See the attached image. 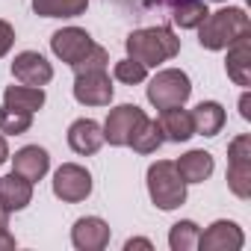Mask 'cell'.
<instances>
[{
    "label": "cell",
    "mask_w": 251,
    "mask_h": 251,
    "mask_svg": "<svg viewBox=\"0 0 251 251\" xmlns=\"http://www.w3.org/2000/svg\"><path fill=\"white\" fill-rule=\"evenodd\" d=\"M192 95V83L186 77V71L180 68H166L157 71L148 83V100L157 109H169V106H183Z\"/></svg>",
    "instance_id": "obj_4"
},
{
    "label": "cell",
    "mask_w": 251,
    "mask_h": 251,
    "mask_svg": "<svg viewBox=\"0 0 251 251\" xmlns=\"http://www.w3.org/2000/svg\"><path fill=\"white\" fill-rule=\"evenodd\" d=\"M3 227H9V210L3 207V201H0V230Z\"/></svg>",
    "instance_id": "obj_33"
},
{
    "label": "cell",
    "mask_w": 251,
    "mask_h": 251,
    "mask_svg": "<svg viewBox=\"0 0 251 251\" xmlns=\"http://www.w3.org/2000/svg\"><path fill=\"white\" fill-rule=\"evenodd\" d=\"M124 248H127V251H133V248H145V251H151L154 242H151V239H127V242H124Z\"/></svg>",
    "instance_id": "obj_30"
},
{
    "label": "cell",
    "mask_w": 251,
    "mask_h": 251,
    "mask_svg": "<svg viewBox=\"0 0 251 251\" xmlns=\"http://www.w3.org/2000/svg\"><path fill=\"white\" fill-rule=\"evenodd\" d=\"M106 62H109V53H106L100 45H95V48L89 50V56H86L83 62H77V65H74V74H80V71H98V68H106Z\"/></svg>",
    "instance_id": "obj_27"
},
{
    "label": "cell",
    "mask_w": 251,
    "mask_h": 251,
    "mask_svg": "<svg viewBox=\"0 0 251 251\" xmlns=\"http://www.w3.org/2000/svg\"><path fill=\"white\" fill-rule=\"evenodd\" d=\"M0 201H3V207L9 213L15 210H24L30 201H33V183L27 177H21L18 172L0 177Z\"/></svg>",
    "instance_id": "obj_16"
},
{
    "label": "cell",
    "mask_w": 251,
    "mask_h": 251,
    "mask_svg": "<svg viewBox=\"0 0 251 251\" xmlns=\"http://www.w3.org/2000/svg\"><path fill=\"white\" fill-rule=\"evenodd\" d=\"M92 48H95L92 36H89L86 30H80V27H62V30H56V33L50 36V50H53L62 62H68L71 68H74L77 62H83Z\"/></svg>",
    "instance_id": "obj_8"
},
{
    "label": "cell",
    "mask_w": 251,
    "mask_h": 251,
    "mask_svg": "<svg viewBox=\"0 0 251 251\" xmlns=\"http://www.w3.org/2000/svg\"><path fill=\"white\" fill-rule=\"evenodd\" d=\"M227 77L236 86H251V33L239 36L230 48H227Z\"/></svg>",
    "instance_id": "obj_14"
},
{
    "label": "cell",
    "mask_w": 251,
    "mask_h": 251,
    "mask_svg": "<svg viewBox=\"0 0 251 251\" xmlns=\"http://www.w3.org/2000/svg\"><path fill=\"white\" fill-rule=\"evenodd\" d=\"M142 118H145V112L136 103H121V106L109 109V115L103 121V142H109L115 148H124L130 142V136L139 127Z\"/></svg>",
    "instance_id": "obj_6"
},
{
    "label": "cell",
    "mask_w": 251,
    "mask_h": 251,
    "mask_svg": "<svg viewBox=\"0 0 251 251\" xmlns=\"http://www.w3.org/2000/svg\"><path fill=\"white\" fill-rule=\"evenodd\" d=\"M12 166H15V172H18L21 177H27L30 183H36V180H42V177L48 175V169H50V157H48L45 148H39V145H27V148H21V151L12 157Z\"/></svg>",
    "instance_id": "obj_15"
},
{
    "label": "cell",
    "mask_w": 251,
    "mask_h": 251,
    "mask_svg": "<svg viewBox=\"0 0 251 251\" xmlns=\"http://www.w3.org/2000/svg\"><path fill=\"white\" fill-rule=\"evenodd\" d=\"M227 189L236 198H251V136L242 133L227 145Z\"/></svg>",
    "instance_id": "obj_5"
},
{
    "label": "cell",
    "mask_w": 251,
    "mask_h": 251,
    "mask_svg": "<svg viewBox=\"0 0 251 251\" xmlns=\"http://www.w3.org/2000/svg\"><path fill=\"white\" fill-rule=\"evenodd\" d=\"M68 145H71L74 154L89 157V154H95L103 145V127L98 121H92V118H77L68 127Z\"/></svg>",
    "instance_id": "obj_13"
},
{
    "label": "cell",
    "mask_w": 251,
    "mask_h": 251,
    "mask_svg": "<svg viewBox=\"0 0 251 251\" xmlns=\"http://www.w3.org/2000/svg\"><path fill=\"white\" fill-rule=\"evenodd\" d=\"M3 103L12 109H24V112H36L45 106V89L42 86H9L3 92Z\"/></svg>",
    "instance_id": "obj_21"
},
{
    "label": "cell",
    "mask_w": 251,
    "mask_h": 251,
    "mask_svg": "<svg viewBox=\"0 0 251 251\" xmlns=\"http://www.w3.org/2000/svg\"><path fill=\"white\" fill-rule=\"evenodd\" d=\"M89 6V0H33V9L42 18H77Z\"/></svg>",
    "instance_id": "obj_22"
},
{
    "label": "cell",
    "mask_w": 251,
    "mask_h": 251,
    "mask_svg": "<svg viewBox=\"0 0 251 251\" xmlns=\"http://www.w3.org/2000/svg\"><path fill=\"white\" fill-rule=\"evenodd\" d=\"M12 74H15V80L24 83V86H45V83L53 80V68H50V62H48L42 53H36V50H24V53H18L15 62H12Z\"/></svg>",
    "instance_id": "obj_11"
},
{
    "label": "cell",
    "mask_w": 251,
    "mask_h": 251,
    "mask_svg": "<svg viewBox=\"0 0 251 251\" xmlns=\"http://www.w3.org/2000/svg\"><path fill=\"white\" fill-rule=\"evenodd\" d=\"M145 77H148V68L142 62L130 59V56L121 59V62H115V80H121V83L133 86V83H145Z\"/></svg>",
    "instance_id": "obj_26"
},
{
    "label": "cell",
    "mask_w": 251,
    "mask_h": 251,
    "mask_svg": "<svg viewBox=\"0 0 251 251\" xmlns=\"http://www.w3.org/2000/svg\"><path fill=\"white\" fill-rule=\"evenodd\" d=\"M9 160V148H6V139H3V133H0V166H3Z\"/></svg>",
    "instance_id": "obj_32"
},
{
    "label": "cell",
    "mask_w": 251,
    "mask_h": 251,
    "mask_svg": "<svg viewBox=\"0 0 251 251\" xmlns=\"http://www.w3.org/2000/svg\"><path fill=\"white\" fill-rule=\"evenodd\" d=\"M166 142V136H163V127H160V121H154V118H142L139 121V127L133 130V136H130V148L133 151H139V154H154L160 145Z\"/></svg>",
    "instance_id": "obj_20"
},
{
    "label": "cell",
    "mask_w": 251,
    "mask_h": 251,
    "mask_svg": "<svg viewBox=\"0 0 251 251\" xmlns=\"http://www.w3.org/2000/svg\"><path fill=\"white\" fill-rule=\"evenodd\" d=\"M239 115H242L245 121L251 118V95H248V92H245V95L239 98Z\"/></svg>",
    "instance_id": "obj_31"
},
{
    "label": "cell",
    "mask_w": 251,
    "mask_h": 251,
    "mask_svg": "<svg viewBox=\"0 0 251 251\" xmlns=\"http://www.w3.org/2000/svg\"><path fill=\"white\" fill-rule=\"evenodd\" d=\"M71 242L80 251H100L109 242V225L98 216H83L71 227Z\"/></svg>",
    "instance_id": "obj_12"
},
{
    "label": "cell",
    "mask_w": 251,
    "mask_h": 251,
    "mask_svg": "<svg viewBox=\"0 0 251 251\" xmlns=\"http://www.w3.org/2000/svg\"><path fill=\"white\" fill-rule=\"evenodd\" d=\"M242 245H245L242 227L236 222H227V219H219L204 233H198V248L201 251H239Z\"/></svg>",
    "instance_id": "obj_10"
},
{
    "label": "cell",
    "mask_w": 251,
    "mask_h": 251,
    "mask_svg": "<svg viewBox=\"0 0 251 251\" xmlns=\"http://www.w3.org/2000/svg\"><path fill=\"white\" fill-rule=\"evenodd\" d=\"M74 98L86 106H109L112 100V83L106 68L98 71H80L74 77Z\"/></svg>",
    "instance_id": "obj_9"
},
{
    "label": "cell",
    "mask_w": 251,
    "mask_h": 251,
    "mask_svg": "<svg viewBox=\"0 0 251 251\" xmlns=\"http://www.w3.org/2000/svg\"><path fill=\"white\" fill-rule=\"evenodd\" d=\"M198 233H201V227L192 219H183V222L172 225V230H169L172 251H192V248H198Z\"/></svg>",
    "instance_id": "obj_24"
},
{
    "label": "cell",
    "mask_w": 251,
    "mask_h": 251,
    "mask_svg": "<svg viewBox=\"0 0 251 251\" xmlns=\"http://www.w3.org/2000/svg\"><path fill=\"white\" fill-rule=\"evenodd\" d=\"M18 242H15V236L9 233V227H3V230H0V251H12Z\"/></svg>",
    "instance_id": "obj_29"
},
{
    "label": "cell",
    "mask_w": 251,
    "mask_h": 251,
    "mask_svg": "<svg viewBox=\"0 0 251 251\" xmlns=\"http://www.w3.org/2000/svg\"><path fill=\"white\" fill-rule=\"evenodd\" d=\"M124 48H127L130 59L142 62L145 68H157L180 53V39L169 27H145V30H133Z\"/></svg>",
    "instance_id": "obj_1"
},
{
    "label": "cell",
    "mask_w": 251,
    "mask_h": 251,
    "mask_svg": "<svg viewBox=\"0 0 251 251\" xmlns=\"http://www.w3.org/2000/svg\"><path fill=\"white\" fill-rule=\"evenodd\" d=\"M245 33H251V21H248L245 9H236V6L210 12L198 24V42L207 50H225Z\"/></svg>",
    "instance_id": "obj_2"
},
{
    "label": "cell",
    "mask_w": 251,
    "mask_h": 251,
    "mask_svg": "<svg viewBox=\"0 0 251 251\" xmlns=\"http://www.w3.org/2000/svg\"><path fill=\"white\" fill-rule=\"evenodd\" d=\"M33 124V112H24V109H12V106H0V133L6 136H21L30 130Z\"/></svg>",
    "instance_id": "obj_25"
},
{
    "label": "cell",
    "mask_w": 251,
    "mask_h": 251,
    "mask_svg": "<svg viewBox=\"0 0 251 251\" xmlns=\"http://www.w3.org/2000/svg\"><path fill=\"white\" fill-rule=\"evenodd\" d=\"M160 127H163V136L169 142H186L189 136H195V130H192V115L186 109H180V106L163 109Z\"/></svg>",
    "instance_id": "obj_19"
},
{
    "label": "cell",
    "mask_w": 251,
    "mask_h": 251,
    "mask_svg": "<svg viewBox=\"0 0 251 251\" xmlns=\"http://www.w3.org/2000/svg\"><path fill=\"white\" fill-rule=\"evenodd\" d=\"M15 45V30L9 21H0V56H6Z\"/></svg>",
    "instance_id": "obj_28"
},
{
    "label": "cell",
    "mask_w": 251,
    "mask_h": 251,
    "mask_svg": "<svg viewBox=\"0 0 251 251\" xmlns=\"http://www.w3.org/2000/svg\"><path fill=\"white\" fill-rule=\"evenodd\" d=\"M189 115H192V130L198 136H216L225 127V106L216 100H201Z\"/></svg>",
    "instance_id": "obj_18"
},
{
    "label": "cell",
    "mask_w": 251,
    "mask_h": 251,
    "mask_svg": "<svg viewBox=\"0 0 251 251\" xmlns=\"http://www.w3.org/2000/svg\"><path fill=\"white\" fill-rule=\"evenodd\" d=\"M210 15V9H207V3L204 0H180V3L175 6V24L180 27V30H195L204 18Z\"/></svg>",
    "instance_id": "obj_23"
},
{
    "label": "cell",
    "mask_w": 251,
    "mask_h": 251,
    "mask_svg": "<svg viewBox=\"0 0 251 251\" xmlns=\"http://www.w3.org/2000/svg\"><path fill=\"white\" fill-rule=\"evenodd\" d=\"M53 195L68 201V204H77V201H86L92 195V175L77 166V163H65L56 169L53 175Z\"/></svg>",
    "instance_id": "obj_7"
},
{
    "label": "cell",
    "mask_w": 251,
    "mask_h": 251,
    "mask_svg": "<svg viewBox=\"0 0 251 251\" xmlns=\"http://www.w3.org/2000/svg\"><path fill=\"white\" fill-rule=\"evenodd\" d=\"M175 169H177V175H180L186 183H204V180L213 175L216 163H213V154H207V151H186V154L175 163Z\"/></svg>",
    "instance_id": "obj_17"
},
{
    "label": "cell",
    "mask_w": 251,
    "mask_h": 251,
    "mask_svg": "<svg viewBox=\"0 0 251 251\" xmlns=\"http://www.w3.org/2000/svg\"><path fill=\"white\" fill-rule=\"evenodd\" d=\"M148 195L160 210H177L186 201V180L172 160H157L148 169Z\"/></svg>",
    "instance_id": "obj_3"
}]
</instances>
